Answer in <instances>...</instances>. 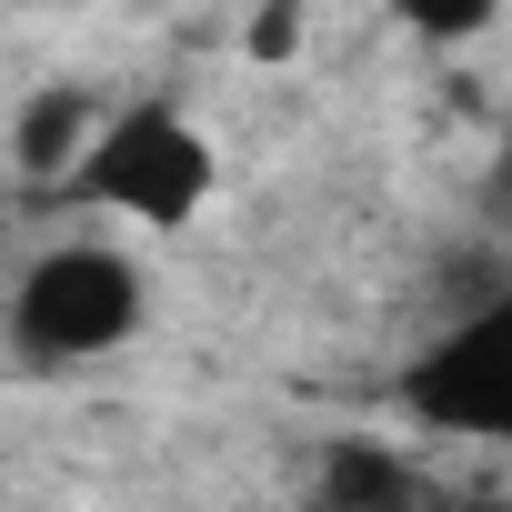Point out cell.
<instances>
[{"label":"cell","instance_id":"1","mask_svg":"<svg viewBox=\"0 0 512 512\" xmlns=\"http://www.w3.org/2000/svg\"><path fill=\"white\" fill-rule=\"evenodd\" d=\"M11 362L21 372H91L111 352H131L151 332V272L131 262L121 241L101 231H71V241H41L31 262L11 272Z\"/></svg>","mask_w":512,"mask_h":512},{"label":"cell","instance_id":"2","mask_svg":"<svg viewBox=\"0 0 512 512\" xmlns=\"http://www.w3.org/2000/svg\"><path fill=\"white\" fill-rule=\"evenodd\" d=\"M221 191V151L181 101H121L91 141V161L71 171V211H111L131 231H191Z\"/></svg>","mask_w":512,"mask_h":512},{"label":"cell","instance_id":"3","mask_svg":"<svg viewBox=\"0 0 512 512\" xmlns=\"http://www.w3.org/2000/svg\"><path fill=\"white\" fill-rule=\"evenodd\" d=\"M402 412H412L422 432H452V442H492V452H512V292L452 312V322L412 352V372H402Z\"/></svg>","mask_w":512,"mask_h":512},{"label":"cell","instance_id":"4","mask_svg":"<svg viewBox=\"0 0 512 512\" xmlns=\"http://www.w3.org/2000/svg\"><path fill=\"white\" fill-rule=\"evenodd\" d=\"M101 121H111V101L91 91V81H31L21 101H11V171L31 181V191H71V171L91 161V141H101Z\"/></svg>","mask_w":512,"mask_h":512},{"label":"cell","instance_id":"5","mask_svg":"<svg viewBox=\"0 0 512 512\" xmlns=\"http://www.w3.org/2000/svg\"><path fill=\"white\" fill-rule=\"evenodd\" d=\"M402 492H422V472L382 432H332L312 452V512H362V502H402Z\"/></svg>","mask_w":512,"mask_h":512},{"label":"cell","instance_id":"6","mask_svg":"<svg viewBox=\"0 0 512 512\" xmlns=\"http://www.w3.org/2000/svg\"><path fill=\"white\" fill-rule=\"evenodd\" d=\"M392 21L412 41H432V51H462V41H482L502 21V0H392Z\"/></svg>","mask_w":512,"mask_h":512},{"label":"cell","instance_id":"7","mask_svg":"<svg viewBox=\"0 0 512 512\" xmlns=\"http://www.w3.org/2000/svg\"><path fill=\"white\" fill-rule=\"evenodd\" d=\"M472 231H492V241L512 251V131L492 141V161H482V181H472Z\"/></svg>","mask_w":512,"mask_h":512},{"label":"cell","instance_id":"8","mask_svg":"<svg viewBox=\"0 0 512 512\" xmlns=\"http://www.w3.org/2000/svg\"><path fill=\"white\" fill-rule=\"evenodd\" d=\"M292 51H302V0H272L251 21V61H292Z\"/></svg>","mask_w":512,"mask_h":512},{"label":"cell","instance_id":"9","mask_svg":"<svg viewBox=\"0 0 512 512\" xmlns=\"http://www.w3.org/2000/svg\"><path fill=\"white\" fill-rule=\"evenodd\" d=\"M362 512H432V502H422V492H402V502H362Z\"/></svg>","mask_w":512,"mask_h":512}]
</instances>
